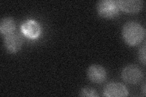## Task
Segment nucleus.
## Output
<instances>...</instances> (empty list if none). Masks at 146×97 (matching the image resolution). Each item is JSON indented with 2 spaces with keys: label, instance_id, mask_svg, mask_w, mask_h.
<instances>
[{
  "label": "nucleus",
  "instance_id": "1",
  "mask_svg": "<svg viewBox=\"0 0 146 97\" xmlns=\"http://www.w3.org/2000/svg\"><path fill=\"white\" fill-rule=\"evenodd\" d=\"M145 36V29L138 22L129 21L123 26V38L125 42L130 46H135L141 43L144 39Z\"/></svg>",
  "mask_w": 146,
  "mask_h": 97
},
{
  "label": "nucleus",
  "instance_id": "2",
  "mask_svg": "<svg viewBox=\"0 0 146 97\" xmlns=\"http://www.w3.org/2000/svg\"><path fill=\"white\" fill-rule=\"evenodd\" d=\"M97 11L101 17L111 19L118 15L119 8L115 0H101L97 4Z\"/></svg>",
  "mask_w": 146,
  "mask_h": 97
},
{
  "label": "nucleus",
  "instance_id": "3",
  "mask_svg": "<svg viewBox=\"0 0 146 97\" xmlns=\"http://www.w3.org/2000/svg\"><path fill=\"white\" fill-rule=\"evenodd\" d=\"M121 77L123 80L129 84H136L142 80L144 74L138 66L130 64L122 69Z\"/></svg>",
  "mask_w": 146,
  "mask_h": 97
},
{
  "label": "nucleus",
  "instance_id": "4",
  "mask_svg": "<svg viewBox=\"0 0 146 97\" xmlns=\"http://www.w3.org/2000/svg\"><path fill=\"white\" fill-rule=\"evenodd\" d=\"M23 39L19 34L13 32L12 34L4 36V44L6 50L9 53H17L21 49Z\"/></svg>",
  "mask_w": 146,
  "mask_h": 97
},
{
  "label": "nucleus",
  "instance_id": "5",
  "mask_svg": "<svg viewBox=\"0 0 146 97\" xmlns=\"http://www.w3.org/2000/svg\"><path fill=\"white\" fill-rule=\"evenodd\" d=\"M104 94L108 97H125L129 95L127 87L120 82H111L105 87Z\"/></svg>",
  "mask_w": 146,
  "mask_h": 97
},
{
  "label": "nucleus",
  "instance_id": "6",
  "mask_svg": "<svg viewBox=\"0 0 146 97\" xmlns=\"http://www.w3.org/2000/svg\"><path fill=\"white\" fill-rule=\"evenodd\" d=\"M88 79L94 83L100 84L106 79L107 72L104 67L98 64H93L89 67L87 71Z\"/></svg>",
  "mask_w": 146,
  "mask_h": 97
},
{
  "label": "nucleus",
  "instance_id": "7",
  "mask_svg": "<svg viewBox=\"0 0 146 97\" xmlns=\"http://www.w3.org/2000/svg\"><path fill=\"white\" fill-rule=\"evenodd\" d=\"M21 30L27 38L35 39L38 38L41 33V27L38 23L33 20H28L23 23Z\"/></svg>",
  "mask_w": 146,
  "mask_h": 97
},
{
  "label": "nucleus",
  "instance_id": "8",
  "mask_svg": "<svg viewBox=\"0 0 146 97\" xmlns=\"http://www.w3.org/2000/svg\"><path fill=\"white\" fill-rule=\"evenodd\" d=\"M116 2L119 9L127 13H137L144 6L143 0H117Z\"/></svg>",
  "mask_w": 146,
  "mask_h": 97
},
{
  "label": "nucleus",
  "instance_id": "9",
  "mask_svg": "<svg viewBox=\"0 0 146 97\" xmlns=\"http://www.w3.org/2000/svg\"><path fill=\"white\" fill-rule=\"evenodd\" d=\"M15 28V22L12 18L4 17L1 20V21H0V32L4 36H6L13 33Z\"/></svg>",
  "mask_w": 146,
  "mask_h": 97
},
{
  "label": "nucleus",
  "instance_id": "10",
  "mask_svg": "<svg viewBox=\"0 0 146 97\" xmlns=\"http://www.w3.org/2000/svg\"><path fill=\"white\" fill-rule=\"evenodd\" d=\"M80 95L81 96H90V97H96L98 96L97 92L94 89L91 88L90 87H85L82 88L80 92Z\"/></svg>",
  "mask_w": 146,
  "mask_h": 97
},
{
  "label": "nucleus",
  "instance_id": "11",
  "mask_svg": "<svg viewBox=\"0 0 146 97\" xmlns=\"http://www.w3.org/2000/svg\"><path fill=\"white\" fill-rule=\"evenodd\" d=\"M145 43L143 44L141 46V48L139 49V58L140 61L144 65L145 64Z\"/></svg>",
  "mask_w": 146,
  "mask_h": 97
},
{
  "label": "nucleus",
  "instance_id": "12",
  "mask_svg": "<svg viewBox=\"0 0 146 97\" xmlns=\"http://www.w3.org/2000/svg\"><path fill=\"white\" fill-rule=\"evenodd\" d=\"M143 93L144 94V95H145V84H144L143 86Z\"/></svg>",
  "mask_w": 146,
  "mask_h": 97
}]
</instances>
